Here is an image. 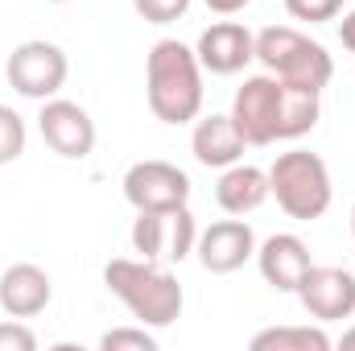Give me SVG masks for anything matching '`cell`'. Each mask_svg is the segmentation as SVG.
Listing matches in <instances>:
<instances>
[{"label": "cell", "instance_id": "3957f363", "mask_svg": "<svg viewBox=\"0 0 355 351\" xmlns=\"http://www.w3.org/2000/svg\"><path fill=\"white\" fill-rule=\"evenodd\" d=\"M103 285L107 293H116L128 314L141 323V327H174L182 318V306H186V293L178 285V277L170 268H162L157 261H145V257H116V261L103 264Z\"/></svg>", "mask_w": 355, "mask_h": 351}, {"label": "cell", "instance_id": "4fadbf2b", "mask_svg": "<svg viewBox=\"0 0 355 351\" xmlns=\"http://www.w3.org/2000/svg\"><path fill=\"white\" fill-rule=\"evenodd\" d=\"M54 302V281L42 264L17 261L0 273V310L8 318H37Z\"/></svg>", "mask_w": 355, "mask_h": 351}, {"label": "cell", "instance_id": "83f0119b", "mask_svg": "<svg viewBox=\"0 0 355 351\" xmlns=\"http://www.w3.org/2000/svg\"><path fill=\"white\" fill-rule=\"evenodd\" d=\"M343 4H347V0H343Z\"/></svg>", "mask_w": 355, "mask_h": 351}, {"label": "cell", "instance_id": "ac0fdd59", "mask_svg": "<svg viewBox=\"0 0 355 351\" xmlns=\"http://www.w3.org/2000/svg\"><path fill=\"white\" fill-rule=\"evenodd\" d=\"M25 141H29V128H25L21 112L0 103V166H12L25 153Z\"/></svg>", "mask_w": 355, "mask_h": 351}, {"label": "cell", "instance_id": "484cf974", "mask_svg": "<svg viewBox=\"0 0 355 351\" xmlns=\"http://www.w3.org/2000/svg\"><path fill=\"white\" fill-rule=\"evenodd\" d=\"M352 236H355V203H352Z\"/></svg>", "mask_w": 355, "mask_h": 351}, {"label": "cell", "instance_id": "4316f807", "mask_svg": "<svg viewBox=\"0 0 355 351\" xmlns=\"http://www.w3.org/2000/svg\"><path fill=\"white\" fill-rule=\"evenodd\" d=\"M50 4H71V0H50Z\"/></svg>", "mask_w": 355, "mask_h": 351}, {"label": "cell", "instance_id": "8992f818", "mask_svg": "<svg viewBox=\"0 0 355 351\" xmlns=\"http://www.w3.org/2000/svg\"><path fill=\"white\" fill-rule=\"evenodd\" d=\"M71 75V62H67V50L58 42H46V37H29L21 46H12L8 62H4V79L8 87L25 99H54L62 83Z\"/></svg>", "mask_w": 355, "mask_h": 351}, {"label": "cell", "instance_id": "ffe728a7", "mask_svg": "<svg viewBox=\"0 0 355 351\" xmlns=\"http://www.w3.org/2000/svg\"><path fill=\"white\" fill-rule=\"evenodd\" d=\"M343 8V0H285V12L293 21H310V25H322V21H335Z\"/></svg>", "mask_w": 355, "mask_h": 351}, {"label": "cell", "instance_id": "52a82bcc", "mask_svg": "<svg viewBox=\"0 0 355 351\" xmlns=\"http://www.w3.org/2000/svg\"><path fill=\"white\" fill-rule=\"evenodd\" d=\"M198 244V223L190 207H166V211H137L132 219V252L145 261H186Z\"/></svg>", "mask_w": 355, "mask_h": 351}, {"label": "cell", "instance_id": "cb8c5ba5", "mask_svg": "<svg viewBox=\"0 0 355 351\" xmlns=\"http://www.w3.org/2000/svg\"><path fill=\"white\" fill-rule=\"evenodd\" d=\"M339 37H343V46L355 54V8L343 17V21H339Z\"/></svg>", "mask_w": 355, "mask_h": 351}, {"label": "cell", "instance_id": "44dd1931", "mask_svg": "<svg viewBox=\"0 0 355 351\" xmlns=\"http://www.w3.org/2000/svg\"><path fill=\"white\" fill-rule=\"evenodd\" d=\"M190 4H194V0H132V8H137L149 25H170V21H178V17L190 12Z\"/></svg>", "mask_w": 355, "mask_h": 351}, {"label": "cell", "instance_id": "d6986e66", "mask_svg": "<svg viewBox=\"0 0 355 351\" xmlns=\"http://www.w3.org/2000/svg\"><path fill=\"white\" fill-rule=\"evenodd\" d=\"M103 351H157V335L149 327H116L99 339Z\"/></svg>", "mask_w": 355, "mask_h": 351}, {"label": "cell", "instance_id": "5b68a950", "mask_svg": "<svg viewBox=\"0 0 355 351\" xmlns=\"http://www.w3.org/2000/svg\"><path fill=\"white\" fill-rule=\"evenodd\" d=\"M257 62L268 75H277L281 83L310 91H322L335 75V62H331L327 46L306 37L293 25H268V29L257 33Z\"/></svg>", "mask_w": 355, "mask_h": 351}, {"label": "cell", "instance_id": "7a4b0ae2", "mask_svg": "<svg viewBox=\"0 0 355 351\" xmlns=\"http://www.w3.org/2000/svg\"><path fill=\"white\" fill-rule=\"evenodd\" d=\"M145 95H149V112L162 124L198 120V112H202V62H198V54L178 37H162L145 58Z\"/></svg>", "mask_w": 355, "mask_h": 351}, {"label": "cell", "instance_id": "d4e9b609", "mask_svg": "<svg viewBox=\"0 0 355 351\" xmlns=\"http://www.w3.org/2000/svg\"><path fill=\"white\" fill-rule=\"evenodd\" d=\"M339 348H343V351H355V327H347V331H343V339H339Z\"/></svg>", "mask_w": 355, "mask_h": 351}, {"label": "cell", "instance_id": "603a6c76", "mask_svg": "<svg viewBox=\"0 0 355 351\" xmlns=\"http://www.w3.org/2000/svg\"><path fill=\"white\" fill-rule=\"evenodd\" d=\"M211 12H219V17H236V12H244L252 0H202Z\"/></svg>", "mask_w": 355, "mask_h": 351}, {"label": "cell", "instance_id": "9a60e30c", "mask_svg": "<svg viewBox=\"0 0 355 351\" xmlns=\"http://www.w3.org/2000/svg\"><path fill=\"white\" fill-rule=\"evenodd\" d=\"M244 149H248V141H244V132L236 128L232 112H227V116H223V112H211V116L194 120L190 153H194L198 166H207V170H227V166H236V162L244 157Z\"/></svg>", "mask_w": 355, "mask_h": 351}, {"label": "cell", "instance_id": "7402d4cb", "mask_svg": "<svg viewBox=\"0 0 355 351\" xmlns=\"http://www.w3.org/2000/svg\"><path fill=\"white\" fill-rule=\"evenodd\" d=\"M0 351H37L33 327H25V318H4L0 323Z\"/></svg>", "mask_w": 355, "mask_h": 351}, {"label": "cell", "instance_id": "ba28073f", "mask_svg": "<svg viewBox=\"0 0 355 351\" xmlns=\"http://www.w3.org/2000/svg\"><path fill=\"white\" fill-rule=\"evenodd\" d=\"M37 132H42V141H46L58 157H67V162H83V157H91L95 137H99L87 108L75 103V99H62V95L42 99Z\"/></svg>", "mask_w": 355, "mask_h": 351}, {"label": "cell", "instance_id": "30bf717a", "mask_svg": "<svg viewBox=\"0 0 355 351\" xmlns=\"http://www.w3.org/2000/svg\"><path fill=\"white\" fill-rule=\"evenodd\" d=\"M297 302L318 323L352 318L355 314V273L352 268H339V264H310L302 285H297Z\"/></svg>", "mask_w": 355, "mask_h": 351}, {"label": "cell", "instance_id": "6da1fadb", "mask_svg": "<svg viewBox=\"0 0 355 351\" xmlns=\"http://www.w3.org/2000/svg\"><path fill=\"white\" fill-rule=\"evenodd\" d=\"M322 116V91L281 83L277 75H248L236 99H232V120L244 132L248 145H272V141H297L314 132Z\"/></svg>", "mask_w": 355, "mask_h": 351}, {"label": "cell", "instance_id": "277c9868", "mask_svg": "<svg viewBox=\"0 0 355 351\" xmlns=\"http://www.w3.org/2000/svg\"><path fill=\"white\" fill-rule=\"evenodd\" d=\"M268 198H277V207L289 219H302V223L322 219L335 198L327 162L310 149L277 153V162L268 166Z\"/></svg>", "mask_w": 355, "mask_h": 351}, {"label": "cell", "instance_id": "2e32d148", "mask_svg": "<svg viewBox=\"0 0 355 351\" xmlns=\"http://www.w3.org/2000/svg\"><path fill=\"white\" fill-rule=\"evenodd\" d=\"M268 198V170L261 166H227L219 170V182H215V203L227 211V215H252L257 207H265Z\"/></svg>", "mask_w": 355, "mask_h": 351}, {"label": "cell", "instance_id": "7c38bea8", "mask_svg": "<svg viewBox=\"0 0 355 351\" xmlns=\"http://www.w3.org/2000/svg\"><path fill=\"white\" fill-rule=\"evenodd\" d=\"M194 252H198V264L207 268V273H236V268H244V264L257 257V232L240 219V215H232V219H219V223H211L207 232H198V244H194Z\"/></svg>", "mask_w": 355, "mask_h": 351}, {"label": "cell", "instance_id": "8fae6325", "mask_svg": "<svg viewBox=\"0 0 355 351\" xmlns=\"http://www.w3.org/2000/svg\"><path fill=\"white\" fill-rule=\"evenodd\" d=\"M194 54L211 75H240L257 58V33L240 21H215L198 33Z\"/></svg>", "mask_w": 355, "mask_h": 351}, {"label": "cell", "instance_id": "5bb4252c", "mask_svg": "<svg viewBox=\"0 0 355 351\" xmlns=\"http://www.w3.org/2000/svg\"><path fill=\"white\" fill-rule=\"evenodd\" d=\"M310 264L314 261H310L306 240L293 236V232H277L265 244H257V268H261V277L277 293H297V285H302Z\"/></svg>", "mask_w": 355, "mask_h": 351}, {"label": "cell", "instance_id": "9c48e42d", "mask_svg": "<svg viewBox=\"0 0 355 351\" xmlns=\"http://www.w3.org/2000/svg\"><path fill=\"white\" fill-rule=\"evenodd\" d=\"M124 198L132 203V211H166V207H186L190 203V174L178 170L174 162H137L124 174Z\"/></svg>", "mask_w": 355, "mask_h": 351}, {"label": "cell", "instance_id": "e0dca14e", "mask_svg": "<svg viewBox=\"0 0 355 351\" xmlns=\"http://www.w3.org/2000/svg\"><path fill=\"white\" fill-rule=\"evenodd\" d=\"M252 351H331V335L314 323H302V327H268V331H257L252 335Z\"/></svg>", "mask_w": 355, "mask_h": 351}]
</instances>
